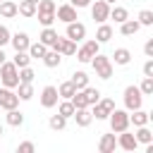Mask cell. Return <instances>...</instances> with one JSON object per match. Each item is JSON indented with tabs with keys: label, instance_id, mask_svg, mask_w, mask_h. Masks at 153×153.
Instances as JSON below:
<instances>
[{
	"label": "cell",
	"instance_id": "6da1fadb",
	"mask_svg": "<svg viewBox=\"0 0 153 153\" xmlns=\"http://www.w3.org/2000/svg\"><path fill=\"white\" fill-rule=\"evenodd\" d=\"M91 67H93L96 76H100V79H110L112 76V60L108 55H103V53H96L91 57Z\"/></svg>",
	"mask_w": 153,
	"mask_h": 153
},
{
	"label": "cell",
	"instance_id": "7a4b0ae2",
	"mask_svg": "<svg viewBox=\"0 0 153 153\" xmlns=\"http://www.w3.org/2000/svg\"><path fill=\"white\" fill-rule=\"evenodd\" d=\"M0 81H2V86H7V88H17V84H19V67L14 65V62H2L0 65Z\"/></svg>",
	"mask_w": 153,
	"mask_h": 153
},
{
	"label": "cell",
	"instance_id": "3957f363",
	"mask_svg": "<svg viewBox=\"0 0 153 153\" xmlns=\"http://www.w3.org/2000/svg\"><path fill=\"white\" fill-rule=\"evenodd\" d=\"M55 2L53 0H38L36 2V17H38V22L43 24V26H53V22H55Z\"/></svg>",
	"mask_w": 153,
	"mask_h": 153
},
{
	"label": "cell",
	"instance_id": "277c9868",
	"mask_svg": "<svg viewBox=\"0 0 153 153\" xmlns=\"http://www.w3.org/2000/svg\"><path fill=\"white\" fill-rule=\"evenodd\" d=\"M122 98H124V110H129V112L143 105V93H141V91H139V86H134V84L124 88Z\"/></svg>",
	"mask_w": 153,
	"mask_h": 153
},
{
	"label": "cell",
	"instance_id": "5b68a950",
	"mask_svg": "<svg viewBox=\"0 0 153 153\" xmlns=\"http://www.w3.org/2000/svg\"><path fill=\"white\" fill-rule=\"evenodd\" d=\"M108 120H110V129H112L115 134L129 129V110H120V108H115V110L108 115Z\"/></svg>",
	"mask_w": 153,
	"mask_h": 153
},
{
	"label": "cell",
	"instance_id": "8992f818",
	"mask_svg": "<svg viewBox=\"0 0 153 153\" xmlns=\"http://www.w3.org/2000/svg\"><path fill=\"white\" fill-rule=\"evenodd\" d=\"M96 53H100V43H98L96 38H88V41H84L81 48H76L74 55H76L79 62H91V57H93Z\"/></svg>",
	"mask_w": 153,
	"mask_h": 153
},
{
	"label": "cell",
	"instance_id": "52a82bcc",
	"mask_svg": "<svg viewBox=\"0 0 153 153\" xmlns=\"http://www.w3.org/2000/svg\"><path fill=\"white\" fill-rule=\"evenodd\" d=\"M19 105V96L14 88H7V86H0V108L2 110H12Z\"/></svg>",
	"mask_w": 153,
	"mask_h": 153
},
{
	"label": "cell",
	"instance_id": "ba28073f",
	"mask_svg": "<svg viewBox=\"0 0 153 153\" xmlns=\"http://www.w3.org/2000/svg\"><path fill=\"white\" fill-rule=\"evenodd\" d=\"M88 7H91V17H93L98 24L108 22V17H110V5H108L105 0H96V2H91Z\"/></svg>",
	"mask_w": 153,
	"mask_h": 153
},
{
	"label": "cell",
	"instance_id": "9c48e42d",
	"mask_svg": "<svg viewBox=\"0 0 153 153\" xmlns=\"http://www.w3.org/2000/svg\"><path fill=\"white\" fill-rule=\"evenodd\" d=\"M50 48H53V50H57L60 55H74V53H76V43H74L72 38H67V36H65V38H62V36H57V38L53 41V45H50Z\"/></svg>",
	"mask_w": 153,
	"mask_h": 153
},
{
	"label": "cell",
	"instance_id": "30bf717a",
	"mask_svg": "<svg viewBox=\"0 0 153 153\" xmlns=\"http://www.w3.org/2000/svg\"><path fill=\"white\" fill-rule=\"evenodd\" d=\"M57 100H60L57 86H43V91H41V105H43L45 110H50V108L57 105Z\"/></svg>",
	"mask_w": 153,
	"mask_h": 153
},
{
	"label": "cell",
	"instance_id": "8fae6325",
	"mask_svg": "<svg viewBox=\"0 0 153 153\" xmlns=\"http://www.w3.org/2000/svg\"><path fill=\"white\" fill-rule=\"evenodd\" d=\"M55 19H60V22H65V24H69V22L79 19V17H76V7H74V5H69V2H65V5L55 7Z\"/></svg>",
	"mask_w": 153,
	"mask_h": 153
},
{
	"label": "cell",
	"instance_id": "7c38bea8",
	"mask_svg": "<svg viewBox=\"0 0 153 153\" xmlns=\"http://www.w3.org/2000/svg\"><path fill=\"white\" fill-rule=\"evenodd\" d=\"M65 36H67V38H72L74 43H79V41H84V38H86V26H84L81 22H76V19H74V22H69V24H67Z\"/></svg>",
	"mask_w": 153,
	"mask_h": 153
},
{
	"label": "cell",
	"instance_id": "4fadbf2b",
	"mask_svg": "<svg viewBox=\"0 0 153 153\" xmlns=\"http://www.w3.org/2000/svg\"><path fill=\"white\" fill-rule=\"evenodd\" d=\"M136 146H139V141H136V136L134 134H129L127 129L124 131H120V136H117V148H122V151H136Z\"/></svg>",
	"mask_w": 153,
	"mask_h": 153
},
{
	"label": "cell",
	"instance_id": "5bb4252c",
	"mask_svg": "<svg viewBox=\"0 0 153 153\" xmlns=\"http://www.w3.org/2000/svg\"><path fill=\"white\" fill-rule=\"evenodd\" d=\"M115 148H117V136H115V131H112V134H103V136L98 139V151H100V153H115Z\"/></svg>",
	"mask_w": 153,
	"mask_h": 153
},
{
	"label": "cell",
	"instance_id": "9a60e30c",
	"mask_svg": "<svg viewBox=\"0 0 153 153\" xmlns=\"http://www.w3.org/2000/svg\"><path fill=\"white\" fill-rule=\"evenodd\" d=\"M148 122H151V112H146L143 108H136V110L129 112V124H134V127H143V124H148Z\"/></svg>",
	"mask_w": 153,
	"mask_h": 153
},
{
	"label": "cell",
	"instance_id": "2e32d148",
	"mask_svg": "<svg viewBox=\"0 0 153 153\" xmlns=\"http://www.w3.org/2000/svg\"><path fill=\"white\" fill-rule=\"evenodd\" d=\"M10 43H12V48H14V50H26V48H29V43H31V38H29V33H26V31H17V33H12V36H10Z\"/></svg>",
	"mask_w": 153,
	"mask_h": 153
},
{
	"label": "cell",
	"instance_id": "e0dca14e",
	"mask_svg": "<svg viewBox=\"0 0 153 153\" xmlns=\"http://www.w3.org/2000/svg\"><path fill=\"white\" fill-rule=\"evenodd\" d=\"M72 117L76 120V127H88V124L93 122V115H91V110H88V108H76Z\"/></svg>",
	"mask_w": 153,
	"mask_h": 153
},
{
	"label": "cell",
	"instance_id": "ac0fdd59",
	"mask_svg": "<svg viewBox=\"0 0 153 153\" xmlns=\"http://www.w3.org/2000/svg\"><path fill=\"white\" fill-rule=\"evenodd\" d=\"M108 19H112L115 24H122L124 19H129V10L122 7V5H110V17Z\"/></svg>",
	"mask_w": 153,
	"mask_h": 153
},
{
	"label": "cell",
	"instance_id": "d6986e66",
	"mask_svg": "<svg viewBox=\"0 0 153 153\" xmlns=\"http://www.w3.org/2000/svg\"><path fill=\"white\" fill-rule=\"evenodd\" d=\"M110 60H112L115 65L124 67V65H129V62H131V50H127V48H117V50L110 55Z\"/></svg>",
	"mask_w": 153,
	"mask_h": 153
},
{
	"label": "cell",
	"instance_id": "ffe728a7",
	"mask_svg": "<svg viewBox=\"0 0 153 153\" xmlns=\"http://www.w3.org/2000/svg\"><path fill=\"white\" fill-rule=\"evenodd\" d=\"M41 60H43V65H45V67H50V69H55V67H60V62H62V55H60L57 50H53V48H48V50H45V55H43Z\"/></svg>",
	"mask_w": 153,
	"mask_h": 153
},
{
	"label": "cell",
	"instance_id": "44dd1931",
	"mask_svg": "<svg viewBox=\"0 0 153 153\" xmlns=\"http://www.w3.org/2000/svg\"><path fill=\"white\" fill-rule=\"evenodd\" d=\"M139 29H141V24L136 19H124L120 24V33L122 36H134V33H139Z\"/></svg>",
	"mask_w": 153,
	"mask_h": 153
},
{
	"label": "cell",
	"instance_id": "7402d4cb",
	"mask_svg": "<svg viewBox=\"0 0 153 153\" xmlns=\"http://www.w3.org/2000/svg\"><path fill=\"white\" fill-rule=\"evenodd\" d=\"M5 122H7L10 127H22V124H24V112H22V110H17V108H12V110H7Z\"/></svg>",
	"mask_w": 153,
	"mask_h": 153
},
{
	"label": "cell",
	"instance_id": "603a6c76",
	"mask_svg": "<svg viewBox=\"0 0 153 153\" xmlns=\"http://www.w3.org/2000/svg\"><path fill=\"white\" fill-rule=\"evenodd\" d=\"M0 17H2V19H14V17H17V2L2 0V2H0Z\"/></svg>",
	"mask_w": 153,
	"mask_h": 153
},
{
	"label": "cell",
	"instance_id": "cb8c5ba5",
	"mask_svg": "<svg viewBox=\"0 0 153 153\" xmlns=\"http://www.w3.org/2000/svg\"><path fill=\"white\" fill-rule=\"evenodd\" d=\"M112 33H115V31H112V26L103 22V24L98 26V31H96V41H98V43L103 45V43H108V41L112 38Z\"/></svg>",
	"mask_w": 153,
	"mask_h": 153
},
{
	"label": "cell",
	"instance_id": "d4e9b609",
	"mask_svg": "<svg viewBox=\"0 0 153 153\" xmlns=\"http://www.w3.org/2000/svg\"><path fill=\"white\" fill-rule=\"evenodd\" d=\"M17 14H22V17H36V2H31V0H22L19 5H17Z\"/></svg>",
	"mask_w": 153,
	"mask_h": 153
},
{
	"label": "cell",
	"instance_id": "484cf974",
	"mask_svg": "<svg viewBox=\"0 0 153 153\" xmlns=\"http://www.w3.org/2000/svg\"><path fill=\"white\" fill-rule=\"evenodd\" d=\"M45 50H48V45H43L41 41H38V43H29V48H26V53H29L31 60H41V57L45 55Z\"/></svg>",
	"mask_w": 153,
	"mask_h": 153
},
{
	"label": "cell",
	"instance_id": "4316f807",
	"mask_svg": "<svg viewBox=\"0 0 153 153\" xmlns=\"http://www.w3.org/2000/svg\"><path fill=\"white\" fill-rule=\"evenodd\" d=\"M55 38H57V31H55L53 26H43V31H41V36H38V41H41L43 45H48V48H50Z\"/></svg>",
	"mask_w": 153,
	"mask_h": 153
},
{
	"label": "cell",
	"instance_id": "83f0119b",
	"mask_svg": "<svg viewBox=\"0 0 153 153\" xmlns=\"http://www.w3.org/2000/svg\"><path fill=\"white\" fill-rule=\"evenodd\" d=\"M17 96H19V100H31L33 98V86L26 84V81H19L17 84Z\"/></svg>",
	"mask_w": 153,
	"mask_h": 153
},
{
	"label": "cell",
	"instance_id": "f1b7e54d",
	"mask_svg": "<svg viewBox=\"0 0 153 153\" xmlns=\"http://www.w3.org/2000/svg\"><path fill=\"white\" fill-rule=\"evenodd\" d=\"M74 110H76V108L72 105V100H69V98H62V100H57V112H60L62 117H67V120H69V117L74 115Z\"/></svg>",
	"mask_w": 153,
	"mask_h": 153
},
{
	"label": "cell",
	"instance_id": "f546056e",
	"mask_svg": "<svg viewBox=\"0 0 153 153\" xmlns=\"http://www.w3.org/2000/svg\"><path fill=\"white\" fill-rule=\"evenodd\" d=\"M134 136H136V141H139V143H143V146L153 141V131L148 129V124H143V127H136V134H134Z\"/></svg>",
	"mask_w": 153,
	"mask_h": 153
},
{
	"label": "cell",
	"instance_id": "4dcf8cb0",
	"mask_svg": "<svg viewBox=\"0 0 153 153\" xmlns=\"http://www.w3.org/2000/svg\"><path fill=\"white\" fill-rule=\"evenodd\" d=\"M74 93H76V86H74L69 79H67V81H62V84L57 86V96H60V98H72Z\"/></svg>",
	"mask_w": 153,
	"mask_h": 153
},
{
	"label": "cell",
	"instance_id": "1f68e13d",
	"mask_svg": "<svg viewBox=\"0 0 153 153\" xmlns=\"http://www.w3.org/2000/svg\"><path fill=\"white\" fill-rule=\"evenodd\" d=\"M88 110H91L93 120H108V115H110V110H108V108H105V105H103L100 100H98V103H93V105H91Z\"/></svg>",
	"mask_w": 153,
	"mask_h": 153
},
{
	"label": "cell",
	"instance_id": "d6a6232c",
	"mask_svg": "<svg viewBox=\"0 0 153 153\" xmlns=\"http://www.w3.org/2000/svg\"><path fill=\"white\" fill-rule=\"evenodd\" d=\"M48 127L55 129V131H62V129L67 127V117H62L60 112H57V115H50V117H48Z\"/></svg>",
	"mask_w": 153,
	"mask_h": 153
},
{
	"label": "cell",
	"instance_id": "836d02e7",
	"mask_svg": "<svg viewBox=\"0 0 153 153\" xmlns=\"http://www.w3.org/2000/svg\"><path fill=\"white\" fill-rule=\"evenodd\" d=\"M69 81H72V84L76 86V91H79V88L88 86V74H86L84 69H79V72H74V74H72V79H69Z\"/></svg>",
	"mask_w": 153,
	"mask_h": 153
},
{
	"label": "cell",
	"instance_id": "e575fe53",
	"mask_svg": "<svg viewBox=\"0 0 153 153\" xmlns=\"http://www.w3.org/2000/svg\"><path fill=\"white\" fill-rule=\"evenodd\" d=\"M81 91H84V96H86V103H88V108H91L93 103H98V100H100V96H103V93H100L98 88H93V86H84Z\"/></svg>",
	"mask_w": 153,
	"mask_h": 153
},
{
	"label": "cell",
	"instance_id": "d590c367",
	"mask_svg": "<svg viewBox=\"0 0 153 153\" xmlns=\"http://www.w3.org/2000/svg\"><path fill=\"white\" fill-rule=\"evenodd\" d=\"M12 62H14L17 67H29V65H31V57H29V53H26V50H14Z\"/></svg>",
	"mask_w": 153,
	"mask_h": 153
},
{
	"label": "cell",
	"instance_id": "8d00e7d4",
	"mask_svg": "<svg viewBox=\"0 0 153 153\" xmlns=\"http://www.w3.org/2000/svg\"><path fill=\"white\" fill-rule=\"evenodd\" d=\"M136 22H139L141 26H153V12H151V10H141L139 17H136Z\"/></svg>",
	"mask_w": 153,
	"mask_h": 153
},
{
	"label": "cell",
	"instance_id": "74e56055",
	"mask_svg": "<svg viewBox=\"0 0 153 153\" xmlns=\"http://www.w3.org/2000/svg\"><path fill=\"white\" fill-rule=\"evenodd\" d=\"M33 76H36V72L31 69V65H29V67H19V81L33 84Z\"/></svg>",
	"mask_w": 153,
	"mask_h": 153
},
{
	"label": "cell",
	"instance_id": "f35d334b",
	"mask_svg": "<svg viewBox=\"0 0 153 153\" xmlns=\"http://www.w3.org/2000/svg\"><path fill=\"white\" fill-rule=\"evenodd\" d=\"M139 91L143 96H153V76H143V81L139 84Z\"/></svg>",
	"mask_w": 153,
	"mask_h": 153
},
{
	"label": "cell",
	"instance_id": "ab89813d",
	"mask_svg": "<svg viewBox=\"0 0 153 153\" xmlns=\"http://www.w3.org/2000/svg\"><path fill=\"white\" fill-rule=\"evenodd\" d=\"M69 100H72V105H74V108H88V103H86V96H84V91H81V88H79V91H76V93L69 98Z\"/></svg>",
	"mask_w": 153,
	"mask_h": 153
},
{
	"label": "cell",
	"instance_id": "60d3db41",
	"mask_svg": "<svg viewBox=\"0 0 153 153\" xmlns=\"http://www.w3.org/2000/svg\"><path fill=\"white\" fill-rule=\"evenodd\" d=\"M33 151H36L33 141H22V143L17 146V153H33Z\"/></svg>",
	"mask_w": 153,
	"mask_h": 153
},
{
	"label": "cell",
	"instance_id": "b9f144b4",
	"mask_svg": "<svg viewBox=\"0 0 153 153\" xmlns=\"http://www.w3.org/2000/svg\"><path fill=\"white\" fill-rule=\"evenodd\" d=\"M10 36H12V33H10V29H7L5 24H0V48L10 43Z\"/></svg>",
	"mask_w": 153,
	"mask_h": 153
},
{
	"label": "cell",
	"instance_id": "7bdbcfd3",
	"mask_svg": "<svg viewBox=\"0 0 153 153\" xmlns=\"http://www.w3.org/2000/svg\"><path fill=\"white\" fill-rule=\"evenodd\" d=\"M143 76H153V57H148L143 62Z\"/></svg>",
	"mask_w": 153,
	"mask_h": 153
},
{
	"label": "cell",
	"instance_id": "ee69618b",
	"mask_svg": "<svg viewBox=\"0 0 153 153\" xmlns=\"http://www.w3.org/2000/svg\"><path fill=\"white\" fill-rule=\"evenodd\" d=\"M143 53H146V57H153V38H148L143 43Z\"/></svg>",
	"mask_w": 153,
	"mask_h": 153
},
{
	"label": "cell",
	"instance_id": "f6af8a7d",
	"mask_svg": "<svg viewBox=\"0 0 153 153\" xmlns=\"http://www.w3.org/2000/svg\"><path fill=\"white\" fill-rule=\"evenodd\" d=\"M69 5H74L76 10H81V7H88V5H91V0H69Z\"/></svg>",
	"mask_w": 153,
	"mask_h": 153
},
{
	"label": "cell",
	"instance_id": "bcb514c9",
	"mask_svg": "<svg viewBox=\"0 0 153 153\" xmlns=\"http://www.w3.org/2000/svg\"><path fill=\"white\" fill-rule=\"evenodd\" d=\"M5 60H7V55H5V53H2V48H0V65H2Z\"/></svg>",
	"mask_w": 153,
	"mask_h": 153
},
{
	"label": "cell",
	"instance_id": "7dc6e473",
	"mask_svg": "<svg viewBox=\"0 0 153 153\" xmlns=\"http://www.w3.org/2000/svg\"><path fill=\"white\" fill-rule=\"evenodd\" d=\"M105 2H108V5H115V2H117V0H105Z\"/></svg>",
	"mask_w": 153,
	"mask_h": 153
},
{
	"label": "cell",
	"instance_id": "c3c4849f",
	"mask_svg": "<svg viewBox=\"0 0 153 153\" xmlns=\"http://www.w3.org/2000/svg\"><path fill=\"white\" fill-rule=\"evenodd\" d=\"M0 134H2V124H0Z\"/></svg>",
	"mask_w": 153,
	"mask_h": 153
},
{
	"label": "cell",
	"instance_id": "681fc988",
	"mask_svg": "<svg viewBox=\"0 0 153 153\" xmlns=\"http://www.w3.org/2000/svg\"><path fill=\"white\" fill-rule=\"evenodd\" d=\"M31 2H38V0H31Z\"/></svg>",
	"mask_w": 153,
	"mask_h": 153
},
{
	"label": "cell",
	"instance_id": "f907efd6",
	"mask_svg": "<svg viewBox=\"0 0 153 153\" xmlns=\"http://www.w3.org/2000/svg\"><path fill=\"white\" fill-rule=\"evenodd\" d=\"M0 2H2V0H0Z\"/></svg>",
	"mask_w": 153,
	"mask_h": 153
}]
</instances>
